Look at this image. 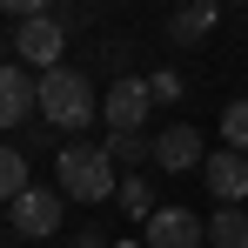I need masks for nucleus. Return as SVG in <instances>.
<instances>
[{
    "mask_svg": "<svg viewBox=\"0 0 248 248\" xmlns=\"http://www.w3.org/2000/svg\"><path fill=\"white\" fill-rule=\"evenodd\" d=\"M208 248H248V215H242V208L208 215Z\"/></svg>",
    "mask_w": 248,
    "mask_h": 248,
    "instance_id": "obj_13",
    "label": "nucleus"
},
{
    "mask_svg": "<svg viewBox=\"0 0 248 248\" xmlns=\"http://www.w3.org/2000/svg\"><path fill=\"white\" fill-rule=\"evenodd\" d=\"M202 161H208V148H202V134L188 121H174V127L155 134V168L161 174H188V168H202Z\"/></svg>",
    "mask_w": 248,
    "mask_h": 248,
    "instance_id": "obj_8",
    "label": "nucleus"
},
{
    "mask_svg": "<svg viewBox=\"0 0 248 248\" xmlns=\"http://www.w3.org/2000/svg\"><path fill=\"white\" fill-rule=\"evenodd\" d=\"M215 20H221V7H208V0H195V7H181L174 20H168V34L188 47V41H208L215 34Z\"/></svg>",
    "mask_w": 248,
    "mask_h": 248,
    "instance_id": "obj_10",
    "label": "nucleus"
},
{
    "mask_svg": "<svg viewBox=\"0 0 248 248\" xmlns=\"http://www.w3.org/2000/svg\"><path fill=\"white\" fill-rule=\"evenodd\" d=\"M14 54H20V67L54 74V67H61V54H67V7H47V14H34V20H20Z\"/></svg>",
    "mask_w": 248,
    "mask_h": 248,
    "instance_id": "obj_3",
    "label": "nucleus"
},
{
    "mask_svg": "<svg viewBox=\"0 0 248 248\" xmlns=\"http://www.w3.org/2000/svg\"><path fill=\"white\" fill-rule=\"evenodd\" d=\"M221 141H228L235 155H248V101H228V108H221Z\"/></svg>",
    "mask_w": 248,
    "mask_h": 248,
    "instance_id": "obj_15",
    "label": "nucleus"
},
{
    "mask_svg": "<svg viewBox=\"0 0 248 248\" xmlns=\"http://www.w3.org/2000/svg\"><path fill=\"white\" fill-rule=\"evenodd\" d=\"M114 202H121V215H134V221H148V215H155V181H148V174H127L121 188H114Z\"/></svg>",
    "mask_w": 248,
    "mask_h": 248,
    "instance_id": "obj_12",
    "label": "nucleus"
},
{
    "mask_svg": "<svg viewBox=\"0 0 248 248\" xmlns=\"http://www.w3.org/2000/svg\"><path fill=\"white\" fill-rule=\"evenodd\" d=\"M148 108H155V94H148V81H114L108 87V101H101V114H108V134H141V121H148Z\"/></svg>",
    "mask_w": 248,
    "mask_h": 248,
    "instance_id": "obj_6",
    "label": "nucleus"
},
{
    "mask_svg": "<svg viewBox=\"0 0 248 248\" xmlns=\"http://www.w3.org/2000/svg\"><path fill=\"white\" fill-rule=\"evenodd\" d=\"M0 221H7V215H0Z\"/></svg>",
    "mask_w": 248,
    "mask_h": 248,
    "instance_id": "obj_19",
    "label": "nucleus"
},
{
    "mask_svg": "<svg viewBox=\"0 0 248 248\" xmlns=\"http://www.w3.org/2000/svg\"><path fill=\"white\" fill-rule=\"evenodd\" d=\"M54 188H61V202H114L121 174H114L101 141H67L54 155Z\"/></svg>",
    "mask_w": 248,
    "mask_h": 248,
    "instance_id": "obj_1",
    "label": "nucleus"
},
{
    "mask_svg": "<svg viewBox=\"0 0 248 248\" xmlns=\"http://www.w3.org/2000/svg\"><path fill=\"white\" fill-rule=\"evenodd\" d=\"M74 248H114V242H108V228H81V235H74Z\"/></svg>",
    "mask_w": 248,
    "mask_h": 248,
    "instance_id": "obj_17",
    "label": "nucleus"
},
{
    "mask_svg": "<svg viewBox=\"0 0 248 248\" xmlns=\"http://www.w3.org/2000/svg\"><path fill=\"white\" fill-rule=\"evenodd\" d=\"M34 108H41V121H47V127H61V134H74V141H81V127L101 114V101H94L87 74H74V67L41 74V81H34Z\"/></svg>",
    "mask_w": 248,
    "mask_h": 248,
    "instance_id": "obj_2",
    "label": "nucleus"
},
{
    "mask_svg": "<svg viewBox=\"0 0 248 248\" xmlns=\"http://www.w3.org/2000/svg\"><path fill=\"white\" fill-rule=\"evenodd\" d=\"M202 242H208V221L188 208H155L141 221V248H202Z\"/></svg>",
    "mask_w": 248,
    "mask_h": 248,
    "instance_id": "obj_5",
    "label": "nucleus"
},
{
    "mask_svg": "<svg viewBox=\"0 0 248 248\" xmlns=\"http://www.w3.org/2000/svg\"><path fill=\"white\" fill-rule=\"evenodd\" d=\"M148 94H155V101H181V74H155Z\"/></svg>",
    "mask_w": 248,
    "mask_h": 248,
    "instance_id": "obj_16",
    "label": "nucleus"
},
{
    "mask_svg": "<svg viewBox=\"0 0 248 248\" xmlns=\"http://www.w3.org/2000/svg\"><path fill=\"white\" fill-rule=\"evenodd\" d=\"M101 148H108V161L127 168V174H134L141 161H155V134H108Z\"/></svg>",
    "mask_w": 248,
    "mask_h": 248,
    "instance_id": "obj_11",
    "label": "nucleus"
},
{
    "mask_svg": "<svg viewBox=\"0 0 248 248\" xmlns=\"http://www.w3.org/2000/svg\"><path fill=\"white\" fill-rule=\"evenodd\" d=\"M34 114V81L20 61H0V127H20Z\"/></svg>",
    "mask_w": 248,
    "mask_h": 248,
    "instance_id": "obj_9",
    "label": "nucleus"
},
{
    "mask_svg": "<svg viewBox=\"0 0 248 248\" xmlns=\"http://www.w3.org/2000/svg\"><path fill=\"white\" fill-rule=\"evenodd\" d=\"M34 181H27V161H20V148H7L0 141V202H20Z\"/></svg>",
    "mask_w": 248,
    "mask_h": 248,
    "instance_id": "obj_14",
    "label": "nucleus"
},
{
    "mask_svg": "<svg viewBox=\"0 0 248 248\" xmlns=\"http://www.w3.org/2000/svg\"><path fill=\"white\" fill-rule=\"evenodd\" d=\"M61 188H27L20 202H7V221L27 235V242H47V235H61Z\"/></svg>",
    "mask_w": 248,
    "mask_h": 248,
    "instance_id": "obj_4",
    "label": "nucleus"
},
{
    "mask_svg": "<svg viewBox=\"0 0 248 248\" xmlns=\"http://www.w3.org/2000/svg\"><path fill=\"white\" fill-rule=\"evenodd\" d=\"M202 181H208V195H215L221 208H242L248 202V155H235V148L208 155V161H202Z\"/></svg>",
    "mask_w": 248,
    "mask_h": 248,
    "instance_id": "obj_7",
    "label": "nucleus"
},
{
    "mask_svg": "<svg viewBox=\"0 0 248 248\" xmlns=\"http://www.w3.org/2000/svg\"><path fill=\"white\" fill-rule=\"evenodd\" d=\"M114 248H141V242H114Z\"/></svg>",
    "mask_w": 248,
    "mask_h": 248,
    "instance_id": "obj_18",
    "label": "nucleus"
}]
</instances>
